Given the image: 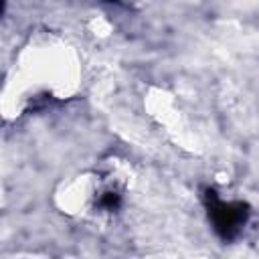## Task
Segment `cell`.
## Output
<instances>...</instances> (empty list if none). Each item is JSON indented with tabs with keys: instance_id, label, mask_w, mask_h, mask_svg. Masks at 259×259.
Returning <instances> with one entry per match:
<instances>
[{
	"instance_id": "cell-2",
	"label": "cell",
	"mask_w": 259,
	"mask_h": 259,
	"mask_svg": "<svg viewBox=\"0 0 259 259\" xmlns=\"http://www.w3.org/2000/svg\"><path fill=\"white\" fill-rule=\"evenodd\" d=\"M107 190L99 170L89 168L63 176L53 188L51 202L67 219H85L99 206Z\"/></svg>"
},
{
	"instance_id": "cell-4",
	"label": "cell",
	"mask_w": 259,
	"mask_h": 259,
	"mask_svg": "<svg viewBox=\"0 0 259 259\" xmlns=\"http://www.w3.org/2000/svg\"><path fill=\"white\" fill-rule=\"evenodd\" d=\"M87 32H89V36H93V38H97V40H103V38L111 36L113 24H111L103 14H95V16H91V18L87 20Z\"/></svg>"
},
{
	"instance_id": "cell-3",
	"label": "cell",
	"mask_w": 259,
	"mask_h": 259,
	"mask_svg": "<svg viewBox=\"0 0 259 259\" xmlns=\"http://www.w3.org/2000/svg\"><path fill=\"white\" fill-rule=\"evenodd\" d=\"M142 105L146 115L162 127L168 136H172L178 144H188V138H192V132L188 130L186 113L178 101V97L160 85H150L142 97Z\"/></svg>"
},
{
	"instance_id": "cell-1",
	"label": "cell",
	"mask_w": 259,
	"mask_h": 259,
	"mask_svg": "<svg viewBox=\"0 0 259 259\" xmlns=\"http://www.w3.org/2000/svg\"><path fill=\"white\" fill-rule=\"evenodd\" d=\"M83 63L77 47L55 32L32 34L16 53L2 85V115L20 117L38 95L71 99L79 93Z\"/></svg>"
}]
</instances>
